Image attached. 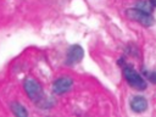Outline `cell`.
<instances>
[{"label": "cell", "instance_id": "6da1fadb", "mask_svg": "<svg viewBox=\"0 0 156 117\" xmlns=\"http://www.w3.org/2000/svg\"><path fill=\"white\" fill-rule=\"evenodd\" d=\"M23 89L32 102H34L40 108H50L52 101L45 95L41 84L34 78H27L23 82Z\"/></svg>", "mask_w": 156, "mask_h": 117}, {"label": "cell", "instance_id": "7a4b0ae2", "mask_svg": "<svg viewBox=\"0 0 156 117\" xmlns=\"http://www.w3.org/2000/svg\"><path fill=\"white\" fill-rule=\"evenodd\" d=\"M123 71V77L126 79V82L128 83V85L135 90H145L147 88V83L144 79V77L135 71V68L130 65H123L122 67Z\"/></svg>", "mask_w": 156, "mask_h": 117}, {"label": "cell", "instance_id": "3957f363", "mask_svg": "<svg viewBox=\"0 0 156 117\" xmlns=\"http://www.w3.org/2000/svg\"><path fill=\"white\" fill-rule=\"evenodd\" d=\"M126 16L127 18H129L130 21H134L144 27H151L155 23V18L151 13L144 12L141 10H138L135 7L133 9H127L126 10Z\"/></svg>", "mask_w": 156, "mask_h": 117}, {"label": "cell", "instance_id": "277c9868", "mask_svg": "<svg viewBox=\"0 0 156 117\" xmlns=\"http://www.w3.org/2000/svg\"><path fill=\"white\" fill-rule=\"evenodd\" d=\"M72 87H73V78L69 76H62L54 80L51 89H52L54 94L62 95V94H66L67 91H69L72 89Z\"/></svg>", "mask_w": 156, "mask_h": 117}, {"label": "cell", "instance_id": "5b68a950", "mask_svg": "<svg viewBox=\"0 0 156 117\" xmlns=\"http://www.w3.org/2000/svg\"><path fill=\"white\" fill-rule=\"evenodd\" d=\"M83 56H84V50L80 45L78 44H74V45H71L67 50V54H66V65L68 66H73V65H77L82 60H83Z\"/></svg>", "mask_w": 156, "mask_h": 117}, {"label": "cell", "instance_id": "8992f818", "mask_svg": "<svg viewBox=\"0 0 156 117\" xmlns=\"http://www.w3.org/2000/svg\"><path fill=\"white\" fill-rule=\"evenodd\" d=\"M147 106H149L147 100L143 95H134L129 100V107L135 113H143V112H145L147 110Z\"/></svg>", "mask_w": 156, "mask_h": 117}, {"label": "cell", "instance_id": "52a82bcc", "mask_svg": "<svg viewBox=\"0 0 156 117\" xmlns=\"http://www.w3.org/2000/svg\"><path fill=\"white\" fill-rule=\"evenodd\" d=\"M10 110H11V112H12L15 116H17V117H27V116H28L27 108H26L21 102H18V101H12V102L10 104Z\"/></svg>", "mask_w": 156, "mask_h": 117}, {"label": "cell", "instance_id": "ba28073f", "mask_svg": "<svg viewBox=\"0 0 156 117\" xmlns=\"http://www.w3.org/2000/svg\"><path fill=\"white\" fill-rule=\"evenodd\" d=\"M134 7L138 10H141L144 12H147V13H152V11H154V6L150 2V0H138L135 2Z\"/></svg>", "mask_w": 156, "mask_h": 117}, {"label": "cell", "instance_id": "9c48e42d", "mask_svg": "<svg viewBox=\"0 0 156 117\" xmlns=\"http://www.w3.org/2000/svg\"><path fill=\"white\" fill-rule=\"evenodd\" d=\"M145 77L149 79V82H151L152 84H156V71H151V72L145 71Z\"/></svg>", "mask_w": 156, "mask_h": 117}, {"label": "cell", "instance_id": "30bf717a", "mask_svg": "<svg viewBox=\"0 0 156 117\" xmlns=\"http://www.w3.org/2000/svg\"><path fill=\"white\" fill-rule=\"evenodd\" d=\"M150 2L152 4V6H154V7H156V0H150Z\"/></svg>", "mask_w": 156, "mask_h": 117}]
</instances>
